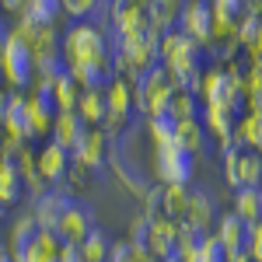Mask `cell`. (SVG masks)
<instances>
[{"label": "cell", "mask_w": 262, "mask_h": 262, "mask_svg": "<svg viewBox=\"0 0 262 262\" xmlns=\"http://www.w3.org/2000/svg\"><path fill=\"white\" fill-rule=\"evenodd\" d=\"M182 7H185V0H150V4H147L150 25H154L161 35L175 32V28H179V18H182Z\"/></svg>", "instance_id": "20"}, {"label": "cell", "mask_w": 262, "mask_h": 262, "mask_svg": "<svg viewBox=\"0 0 262 262\" xmlns=\"http://www.w3.org/2000/svg\"><path fill=\"white\" fill-rule=\"evenodd\" d=\"M164 116L171 122H189V119H200L203 116V105H200V98L192 95V88H175V95L168 101Z\"/></svg>", "instance_id": "22"}, {"label": "cell", "mask_w": 262, "mask_h": 262, "mask_svg": "<svg viewBox=\"0 0 262 262\" xmlns=\"http://www.w3.org/2000/svg\"><path fill=\"white\" fill-rule=\"evenodd\" d=\"M63 67H112V49L105 28L77 21L63 35Z\"/></svg>", "instance_id": "1"}, {"label": "cell", "mask_w": 262, "mask_h": 262, "mask_svg": "<svg viewBox=\"0 0 262 262\" xmlns=\"http://www.w3.org/2000/svg\"><path fill=\"white\" fill-rule=\"evenodd\" d=\"M84 133H88V126L81 122L77 112H60L56 122H53V137H49V140L60 143L63 150H70V154H74V150H77V143L84 140Z\"/></svg>", "instance_id": "19"}, {"label": "cell", "mask_w": 262, "mask_h": 262, "mask_svg": "<svg viewBox=\"0 0 262 262\" xmlns=\"http://www.w3.org/2000/svg\"><path fill=\"white\" fill-rule=\"evenodd\" d=\"M91 175H95V171H88V168H84V164H77V161H70V171H67V192H70V196H81L84 189H88V182H91Z\"/></svg>", "instance_id": "34"}, {"label": "cell", "mask_w": 262, "mask_h": 262, "mask_svg": "<svg viewBox=\"0 0 262 262\" xmlns=\"http://www.w3.org/2000/svg\"><path fill=\"white\" fill-rule=\"evenodd\" d=\"M0 262H11V252L7 248H0Z\"/></svg>", "instance_id": "44"}, {"label": "cell", "mask_w": 262, "mask_h": 262, "mask_svg": "<svg viewBox=\"0 0 262 262\" xmlns=\"http://www.w3.org/2000/svg\"><path fill=\"white\" fill-rule=\"evenodd\" d=\"M108 25H112V32H116V46L161 42V32L150 25L147 4H137V0H112V7H108Z\"/></svg>", "instance_id": "3"}, {"label": "cell", "mask_w": 262, "mask_h": 262, "mask_svg": "<svg viewBox=\"0 0 262 262\" xmlns=\"http://www.w3.org/2000/svg\"><path fill=\"white\" fill-rule=\"evenodd\" d=\"M196 161H200V158L185 154L175 143L154 147V154H150V168H154V171H150V175L161 182V185H189L192 175H196Z\"/></svg>", "instance_id": "7"}, {"label": "cell", "mask_w": 262, "mask_h": 262, "mask_svg": "<svg viewBox=\"0 0 262 262\" xmlns=\"http://www.w3.org/2000/svg\"><path fill=\"white\" fill-rule=\"evenodd\" d=\"M175 88H179L175 77L158 63L150 74H143L140 81H137V112H140L143 119L164 116V108H168V101H171V95H175Z\"/></svg>", "instance_id": "5"}, {"label": "cell", "mask_w": 262, "mask_h": 262, "mask_svg": "<svg viewBox=\"0 0 262 262\" xmlns=\"http://www.w3.org/2000/svg\"><path fill=\"white\" fill-rule=\"evenodd\" d=\"M25 182L21 175L11 168V164H0V210H11V206H18L25 200Z\"/></svg>", "instance_id": "26"}, {"label": "cell", "mask_w": 262, "mask_h": 262, "mask_svg": "<svg viewBox=\"0 0 262 262\" xmlns=\"http://www.w3.org/2000/svg\"><path fill=\"white\" fill-rule=\"evenodd\" d=\"M213 238H217V245H221L227 255L245 252V248H248V224H245L242 217H234V213H224V217H217Z\"/></svg>", "instance_id": "18"}, {"label": "cell", "mask_w": 262, "mask_h": 262, "mask_svg": "<svg viewBox=\"0 0 262 262\" xmlns=\"http://www.w3.org/2000/svg\"><path fill=\"white\" fill-rule=\"evenodd\" d=\"M77 116L88 129H98L105 116H108V108H105V91L101 88H91V91H84L81 101H77Z\"/></svg>", "instance_id": "24"}, {"label": "cell", "mask_w": 262, "mask_h": 262, "mask_svg": "<svg viewBox=\"0 0 262 262\" xmlns=\"http://www.w3.org/2000/svg\"><path fill=\"white\" fill-rule=\"evenodd\" d=\"M245 252H248L255 262H262V221L248 224V248H245Z\"/></svg>", "instance_id": "38"}, {"label": "cell", "mask_w": 262, "mask_h": 262, "mask_svg": "<svg viewBox=\"0 0 262 262\" xmlns=\"http://www.w3.org/2000/svg\"><path fill=\"white\" fill-rule=\"evenodd\" d=\"M227 262H255L248 252H234V255H227Z\"/></svg>", "instance_id": "43"}, {"label": "cell", "mask_w": 262, "mask_h": 262, "mask_svg": "<svg viewBox=\"0 0 262 262\" xmlns=\"http://www.w3.org/2000/svg\"><path fill=\"white\" fill-rule=\"evenodd\" d=\"M0 81L7 91H21L35 84V60H32V49L18 42L14 35L4 39V49H0Z\"/></svg>", "instance_id": "4"}, {"label": "cell", "mask_w": 262, "mask_h": 262, "mask_svg": "<svg viewBox=\"0 0 262 262\" xmlns=\"http://www.w3.org/2000/svg\"><path fill=\"white\" fill-rule=\"evenodd\" d=\"M231 213L242 217L245 224H259L262 221V189H238Z\"/></svg>", "instance_id": "28"}, {"label": "cell", "mask_w": 262, "mask_h": 262, "mask_svg": "<svg viewBox=\"0 0 262 262\" xmlns=\"http://www.w3.org/2000/svg\"><path fill=\"white\" fill-rule=\"evenodd\" d=\"M242 14L245 18L262 21V0H242Z\"/></svg>", "instance_id": "39"}, {"label": "cell", "mask_w": 262, "mask_h": 262, "mask_svg": "<svg viewBox=\"0 0 262 262\" xmlns=\"http://www.w3.org/2000/svg\"><path fill=\"white\" fill-rule=\"evenodd\" d=\"M175 147H182L192 158H200L203 150H206V126H203V119L175 122Z\"/></svg>", "instance_id": "23"}, {"label": "cell", "mask_w": 262, "mask_h": 262, "mask_svg": "<svg viewBox=\"0 0 262 262\" xmlns=\"http://www.w3.org/2000/svg\"><path fill=\"white\" fill-rule=\"evenodd\" d=\"M56 262H81V252H77V245H63L60 259Z\"/></svg>", "instance_id": "40"}, {"label": "cell", "mask_w": 262, "mask_h": 262, "mask_svg": "<svg viewBox=\"0 0 262 262\" xmlns=\"http://www.w3.org/2000/svg\"><path fill=\"white\" fill-rule=\"evenodd\" d=\"M234 133H238V147L262 154V112H242L234 122Z\"/></svg>", "instance_id": "25"}, {"label": "cell", "mask_w": 262, "mask_h": 262, "mask_svg": "<svg viewBox=\"0 0 262 262\" xmlns=\"http://www.w3.org/2000/svg\"><path fill=\"white\" fill-rule=\"evenodd\" d=\"M189 185H161V217L168 221H182L185 206H189Z\"/></svg>", "instance_id": "29"}, {"label": "cell", "mask_w": 262, "mask_h": 262, "mask_svg": "<svg viewBox=\"0 0 262 262\" xmlns=\"http://www.w3.org/2000/svg\"><path fill=\"white\" fill-rule=\"evenodd\" d=\"M0 248H4V245H0Z\"/></svg>", "instance_id": "45"}, {"label": "cell", "mask_w": 262, "mask_h": 262, "mask_svg": "<svg viewBox=\"0 0 262 262\" xmlns=\"http://www.w3.org/2000/svg\"><path fill=\"white\" fill-rule=\"evenodd\" d=\"M143 129H147V137H150L154 147L175 143V122L168 119V116H150V119H143Z\"/></svg>", "instance_id": "31"}, {"label": "cell", "mask_w": 262, "mask_h": 262, "mask_svg": "<svg viewBox=\"0 0 262 262\" xmlns=\"http://www.w3.org/2000/svg\"><path fill=\"white\" fill-rule=\"evenodd\" d=\"M101 91H105V108H108L101 129L108 137H116V133L126 129V122L133 116V108H137V84L126 81V77H108V84Z\"/></svg>", "instance_id": "6"}, {"label": "cell", "mask_w": 262, "mask_h": 262, "mask_svg": "<svg viewBox=\"0 0 262 262\" xmlns=\"http://www.w3.org/2000/svg\"><path fill=\"white\" fill-rule=\"evenodd\" d=\"M210 25H213V7L210 0H185L179 18V32L192 39L200 49H210Z\"/></svg>", "instance_id": "10"}, {"label": "cell", "mask_w": 262, "mask_h": 262, "mask_svg": "<svg viewBox=\"0 0 262 262\" xmlns=\"http://www.w3.org/2000/svg\"><path fill=\"white\" fill-rule=\"evenodd\" d=\"M108 262H154V259H150V252H147L143 245L119 242V245H112V252H108Z\"/></svg>", "instance_id": "33"}, {"label": "cell", "mask_w": 262, "mask_h": 262, "mask_svg": "<svg viewBox=\"0 0 262 262\" xmlns=\"http://www.w3.org/2000/svg\"><path fill=\"white\" fill-rule=\"evenodd\" d=\"M11 35V18L4 14V7H0V39H7Z\"/></svg>", "instance_id": "42"}, {"label": "cell", "mask_w": 262, "mask_h": 262, "mask_svg": "<svg viewBox=\"0 0 262 262\" xmlns=\"http://www.w3.org/2000/svg\"><path fill=\"white\" fill-rule=\"evenodd\" d=\"M56 105L49 95H39V91H25V122H28V137L32 140H49L53 137V122H56Z\"/></svg>", "instance_id": "11"}, {"label": "cell", "mask_w": 262, "mask_h": 262, "mask_svg": "<svg viewBox=\"0 0 262 262\" xmlns=\"http://www.w3.org/2000/svg\"><path fill=\"white\" fill-rule=\"evenodd\" d=\"M182 234H185V231H182L179 221H168V217H150L147 234H143V248L150 252V259H154V262L175 259V255H179Z\"/></svg>", "instance_id": "9"}, {"label": "cell", "mask_w": 262, "mask_h": 262, "mask_svg": "<svg viewBox=\"0 0 262 262\" xmlns=\"http://www.w3.org/2000/svg\"><path fill=\"white\" fill-rule=\"evenodd\" d=\"M77 164H84L88 171H98L101 164H108V158H112V137L105 133V129H88L84 133V140L77 143V150L70 154Z\"/></svg>", "instance_id": "13"}, {"label": "cell", "mask_w": 262, "mask_h": 262, "mask_svg": "<svg viewBox=\"0 0 262 262\" xmlns=\"http://www.w3.org/2000/svg\"><path fill=\"white\" fill-rule=\"evenodd\" d=\"M7 101H11V91L0 84V122H4V116H7Z\"/></svg>", "instance_id": "41"}, {"label": "cell", "mask_w": 262, "mask_h": 262, "mask_svg": "<svg viewBox=\"0 0 262 262\" xmlns=\"http://www.w3.org/2000/svg\"><path fill=\"white\" fill-rule=\"evenodd\" d=\"M158 63L175 77L179 88H189L196 81V74L203 70V49L175 28V32L161 35V42H158Z\"/></svg>", "instance_id": "2"}, {"label": "cell", "mask_w": 262, "mask_h": 262, "mask_svg": "<svg viewBox=\"0 0 262 262\" xmlns=\"http://www.w3.org/2000/svg\"><path fill=\"white\" fill-rule=\"evenodd\" d=\"M35 234H39V221H35L32 210H21V213H14V217L7 221V248H11V252L25 248Z\"/></svg>", "instance_id": "21"}, {"label": "cell", "mask_w": 262, "mask_h": 262, "mask_svg": "<svg viewBox=\"0 0 262 262\" xmlns=\"http://www.w3.org/2000/svg\"><path fill=\"white\" fill-rule=\"evenodd\" d=\"M77 252H81V262H108L112 245H108V238H105L98 227H95V231H91V234L77 245Z\"/></svg>", "instance_id": "30"}, {"label": "cell", "mask_w": 262, "mask_h": 262, "mask_svg": "<svg viewBox=\"0 0 262 262\" xmlns=\"http://www.w3.org/2000/svg\"><path fill=\"white\" fill-rule=\"evenodd\" d=\"M91 231H95V213H91L84 203H74L60 217V224H56V238H60L63 245H81Z\"/></svg>", "instance_id": "14"}, {"label": "cell", "mask_w": 262, "mask_h": 262, "mask_svg": "<svg viewBox=\"0 0 262 262\" xmlns=\"http://www.w3.org/2000/svg\"><path fill=\"white\" fill-rule=\"evenodd\" d=\"M25 14L32 21H39V25H60L63 7H60V0H28Z\"/></svg>", "instance_id": "32"}, {"label": "cell", "mask_w": 262, "mask_h": 262, "mask_svg": "<svg viewBox=\"0 0 262 262\" xmlns=\"http://www.w3.org/2000/svg\"><path fill=\"white\" fill-rule=\"evenodd\" d=\"M70 150H63L60 143L46 140L39 147V179L46 182V185H56V182L67 179V171H70Z\"/></svg>", "instance_id": "17"}, {"label": "cell", "mask_w": 262, "mask_h": 262, "mask_svg": "<svg viewBox=\"0 0 262 262\" xmlns=\"http://www.w3.org/2000/svg\"><path fill=\"white\" fill-rule=\"evenodd\" d=\"M11 252V248H7ZM63 252V242L56 238V231H46L39 227V234L32 238V242L18 248V252H11V262H56Z\"/></svg>", "instance_id": "15"}, {"label": "cell", "mask_w": 262, "mask_h": 262, "mask_svg": "<svg viewBox=\"0 0 262 262\" xmlns=\"http://www.w3.org/2000/svg\"><path fill=\"white\" fill-rule=\"evenodd\" d=\"M60 7H63V14H70V18H77V21H88V14L98 7V0H60Z\"/></svg>", "instance_id": "36"}, {"label": "cell", "mask_w": 262, "mask_h": 262, "mask_svg": "<svg viewBox=\"0 0 262 262\" xmlns=\"http://www.w3.org/2000/svg\"><path fill=\"white\" fill-rule=\"evenodd\" d=\"M81 88H77V81L63 70V77L56 84H53V91H49V98H53V105H56V112H77V101H81Z\"/></svg>", "instance_id": "27"}, {"label": "cell", "mask_w": 262, "mask_h": 262, "mask_svg": "<svg viewBox=\"0 0 262 262\" xmlns=\"http://www.w3.org/2000/svg\"><path fill=\"white\" fill-rule=\"evenodd\" d=\"M245 63H262V21L255 25V32H252V39L245 42Z\"/></svg>", "instance_id": "37"}, {"label": "cell", "mask_w": 262, "mask_h": 262, "mask_svg": "<svg viewBox=\"0 0 262 262\" xmlns=\"http://www.w3.org/2000/svg\"><path fill=\"white\" fill-rule=\"evenodd\" d=\"M74 206V196L70 192H60V189H46L39 200H35V206H32V213H35V221H39V227H46V231H56V224H60V217Z\"/></svg>", "instance_id": "16"}, {"label": "cell", "mask_w": 262, "mask_h": 262, "mask_svg": "<svg viewBox=\"0 0 262 262\" xmlns=\"http://www.w3.org/2000/svg\"><path fill=\"white\" fill-rule=\"evenodd\" d=\"M179 224H182V231H189V234H196V238L213 234V227H217L213 196H206V192H189V206H185V213H182Z\"/></svg>", "instance_id": "12"}, {"label": "cell", "mask_w": 262, "mask_h": 262, "mask_svg": "<svg viewBox=\"0 0 262 262\" xmlns=\"http://www.w3.org/2000/svg\"><path fill=\"white\" fill-rule=\"evenodd\" d=\"M245 98L262 101V63H245Z\"/></svg>", "instance_id": "35"}, {"label": "cell", "mask_w": 262, "mask_h": 262, "mask_svg": "<svg viewBox=\"0 0 262 262\" xmlns=\"http://www.w3.org/2000/svg\"><path fill=\"white\" fill-rule=\"evenodd\" d=\"M224 182L238 192V189H262V154L231 147L224 150Z\"/></svg>", "instance_id": "8"}]
</instances>
